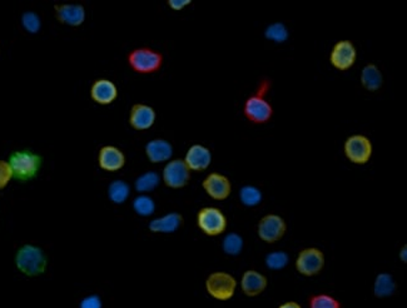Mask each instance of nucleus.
Instances as JSON below:
<instances>
[{"label": "nucleus", "instance_id": "obj_1", "mask_svg": "<svg viewBox=\"0 0 407 308\" xmlns=\"http://www.w3.org/2000/svg\"><path fill=\"white\" fill-rule=\"evenodd\" d=\"M271 87L272 81L268 78H263L258 83L256 92L244 101L243 115L251 123L266 125L273 117L275 109L272 103L267 99Z\"/></svg>", "mask_w": 407, "mask_h": 308}, {"label": "nucleus", "instance_id": "obj_2", "mask_svg": "<svg viewBox=\"0 0 407 308\" xmlns=\"http://www.w3.org/2000/svg\"><path fill=\"white\" fill-rule=\"evenodd\" d=\"M8 163L11 164L13 179L27 183L38 177L43 167V157L29 148L11 152Z\"/></svg>", "mask_w": 407, "mask_h": 308}, {"label": "nucleus", "instance_id": "obj_3", "mask_svg": "<svg viewBox=\"0 0 407 308\" xmlns=\"http://www.w3.org/2000/svg\"><path fill=\"white\" fill-rule=\"evenodd\" d=\"M16 270L27 277H38L45 273L48 267V257L43 249L35 244H23L14 256Z\"/></svg>", "mask_w": 407, "mask_h": 308}, {"label": "nucleus", "instance_id": "obj_4", "mask_svg": "<svg viewBox=\"0 0 407 308\" xmlns=\"http://www.w3.org/2000/svg\"><path fill=\"white\" fill-rule=\"evenodd\" d=\"M127 62L130 69L137 74L151 76L162 69L164 57L156 49L141 47L130 50L127 55Z\"/></svg>", "mask_w": 407, "mask_h": 308}, {"label": "nucleus", "instance_id": "obj_5", "mask_svg": "<svg viewBox=\"0 0 407 308\" xmlns=\"http://www.w3.org/2000/svg\"><path fill=\"white\" fill-rule=\"evenodd\" d=\"M205 286L207 293L212 298L221 302H227L234 298L237 290V280L228 272L217 270L207 277Z\"/></svg>", "mask_w": 407, "mask_h": 308}, {"label": "nucleus", "instance_id": "obj_6", "mask_svg": "<svg viewBox=\"0 0 407 308\" xmlns=\"http://www.w3.org/2000/svg\"><path fill=\"white\" fill-rule=\"evenodd\" d=\"M343 154L353 164L365 166L372 158L374 144L367 135H350L343 143Z\"/></svg>", "mask_w": 407, "mask_h": 308}, {"label": "nucleus", "instance_id": "obj_7", "mask_svg": "<svg viewBox=\"0 0 407 308\" xmlns=\"http://www.w3.org/2000/svg\"><path fill=\"white\" fill-rule=\"evenodd\" d=\"M197 226L208 237H217L227 229V217L216 207H203L197 213Z\"/></svg>", "mask_w": 407, "mask_h": 308}, {"label": "nucleus", "instance_id": "obj_8", "mask_svg": "<svg viewBox=\"0 0 407 308\" xmlns=\"http://www.w3.org/2000/svg\"><path fill=\"white\" fill-rule=\"evenodd\" d=\"M325 253L316 247L304 249L297 254L294 262L296 270L304 277H315L320 275L325 267Z\"/></svg>", "mask_w": 407, "mask_h": 308}, {"label": "nucleus", "instance_id": "obj_9", "mask_svg": "<svg viewBox=\"0 0 407 308\" xmlns=\"http://www.w3.org/2000/svg\"><path fill=\"white\" fill-rule=\"evenodd\" d=\"M287 232V223L282 217L270 213L262 217L257 224V234L260 241L266 244H276L281 241Z\"/></svg>", "mask_w": 407, "mask_h": 308}, {"label": "nucleus", "instance_id": "obj_10", "mask_svg": "<svg viewBox=\"0 0 407 308\" xmlns=\"http://www.w3.org/2000/svg\"><path fill=\"white\" fill-rule=\"evenodd\" d=\"M357 60V49L348 39L338 40L330 53V63L340 72H348Z\"/></svg>", "mask_w": 407, "mask_h": 308}, {"label": "nucleus", "instance_id": "obj_11", "mask_svg": "<svg viewBox=\"0 0 407 308\" xmlns=\"http://www.w3.org/2000/svg\"><path fill=\"white\" fill-rule=\"evenodd\" d=\"M162 179L168 188H185L190 181V168L187 167L185 161L182 159H172L163 168Z\"/></svg>", "mask_w": 407, "mask_h": 308}, {"label": "nucleus", "instance_id": "obj_12", "mask_svg": "<svg viewBox=\"0 0 407 308\" xmlns=\"http://www.w3.org/2000/svg\"><path fill=\"white\" fill-rule=\"evenodd\" d=\"M202 188L214 200H226L232 193V183L227 176L213 172L202 182Z\"/></svg>", "mask_w": 407, "mask_h": 308}, {"label": "nucleus", "instance_id": "obj_13", "mask_svg": "<svg viewBox=\"0 0 407 308\" xmlns=\"http://www.w3.org/2000/svg\"><path fill=\"white\" fill-rule=\"evenodd\" d=\"M55 18L57 21L68 27H81L86 22V8L81 4H55Z\"/></svg>", "mask_w": 407, "mask_h": 308}, {"label": "nucleus", "instance_id": "obj_14", "mask_svg": "<svg viewBox=\"0 0 407 308\" xmlns=\"http://www.w3.org/2000/svg\"><path fill=\"white\" fill-rule=\"evenodd\" d=\"M157 119V113L151 105L144 103L133 104L130 112V125L134 130H148L152 128Z\"/></svg>", "mask_w": 407, "mask_h": 308}, {"label": "nucleus", "instance_id": "obj_15", "mask_svg": "<svg viewBox=\"0 0 407 308\" xmlns=\"http://www.w3.org/2000/svg\"><path fill=\"white\" fill-rule=\"evenodd\" d=\"M98 164L105 172H118L125 166V153L118 147H102L98 152Z\"/></svg>", "mask_w": 407, "mask_h": 308}, {"label": "nucleus", "instance_id": "obj_16", "mask_svg": "<svg viewBox=\"0 0 407 308\" xmlns=\"http://www.w3.org/2000/svg\"><path fill=\"white\" fill-rule=\"evenodd\" d=\"M183 161L187 167L190 168V172H203L211 166L212 153L207 147L193 144L188 148Z\"/></svg>", "mask_w": 407, "mask_h": 308}, {"label": "nucleus", "instance_id": "obj_17", "mask_svg": "<svg viewBox=\"0 0 407 308\" xmlns=\"http://www.w3.org/2000/svg\"><path fill=\"white\" fill-rule=\"evenodd\" d=\"M91 98L99 105H109L117 101L118 88L109 79H97L91 87Z\"/></svg>", "mask_w": 407, "mask_h": 308}, {"label": "nucleus", "instance_id": "obj_18", "mask_svg": "<svg viewBox=\"0 0 407 308\" xmlns=\"http://www.w3.org/2000/svg\"><path fill=\"white\" fill-rule=\"evenodd\" d=\"M267 286H268L267 277L258 270H246L241 278V288L247 297L260 296V293L266 291Z\"/></svg>", "mask_w": 407, "mask_h": 308}, {"label": "nucleus", "instance_id": "obj_19", "mask_svg": "<svg viewBox=\"0 0 407 308\" xmlns=\"http://www.w3.org/2000/svg\"><path fill=\"white\" fill-rule=\"evenodd\" d=\"M182 226H183V216L178 212H169L167 215L154 218L149 222L148 228L152 233L171 234L177 232Z\"/></svg>", "mask_w": 407, "mask_h": 308}, {"label": "nucleus", "instance_id": "obj_20", "mask_svg": "<svg viewBox=\"0 0 407 308\" xmlns=\"http://www.w3.org/2000/svg\"><path fill=\"white\" fill-rule=\"evenodd\" d=\"M146 156L151 163L169 162L173 156V146L166 139L157 138L146 144Z\"/></svg>", "mask_w": 407, "mask_h": 308}, {"label": "nucleus", "instance_id": "obj_21", "mask_svg": "<svg viewBox=\"0 0 407 308\" xmlns=\"http://www.w3.org/2000/svg\"><path fill=\"white\" fill-rule=\"evenodd\" d=\"M361 84L367 92H377L384 84V76L380 68L374 63H369L361 72Z\"/></svg>", "mask_w": 407, "mask_h": 308}, {"label": "nucleus", "instance_id": "obj_22", "mask_svg": "<svg viewBox=\"0 0 407 308\" xmlns=\"http://www.w3.org/2000/svg\"><path fill=\"white\" fill-rule=\"evenodd\" d=\"M397 285L390 273H379L374 282V295L377 298L391 297L396 292Z\"/></svg>", "mask_w": 407, "mask_h": 308}, {"label": "nucleus", "instance_id": "obj_23", "mask_svg": "<svg viewBox=\"0 0 407 308\" xmlns=\"http://www.w3.org/2000/svg\"><path fill=\"white\" fill-rule=\"evenodd\" d=\"M130 186L125 181L117 179L109 184L108 198L114 205H123L130 198Z\"/></svg>", "mask_w": 407, "mask_h": 308}, {"label": "nucleus", "instance_id": "obj_24", "mask_svg": "<svg viewBox=\"0 0 407 308\" xmlns=\"http://www.w3.org/2000/svg\"><path fill=\"white\" fill-rule=\"evenodd\" d=\"M159 183H161V176L157 172H154V171H149V172L141 174L136 179L134 188H136L138 193L147 195V193H151V192L156 190Z\"/></svg>", "mask_w": 407, "mask_h": 308}, {"label": "nucleus", "instance_id": "obj_25", "mask_svg": "<svg viewBox=\"0 0 407 308\" xmlns=\"http://www.w3.org/2000/svg\"><path fill=\"white\" fill-rule=\"evenodd\" d=\"M243 247V238L239 233H228L227 236L223 238L222 249L227 256H239L242 253Z\"/></svg>", "mask_w": 407, "mask_h": 308}, {"label": "nucleus", "instance_id": "obj_26", "mask_svg": "<svg viewBox=\"0 0 407 308\" xmlns=\"http://www.w3.org/2000/svg\"><path fill=\"white\" fill-rule=\"evenodd\" d=\"M265 37L267 40H271L273 43L282 44L286 43L290 38V32L283 23H272L266 28Z\"/></svg>", "mask_w": 407, "mask_h": 308}, {"label": "nucleus", "instance_id": "obj_27", "mask_svg": "<svg viewBox=\"0 0 407 308\" xmlns=\"http://www.w3.org/2000/svg\"><path fill=\"white\" fill-rule=\"evenodd\" d=\"M262 200H263V195L260 188H257L255 186H243L239 190V200L244 207L252 208L260 205Z\"/></svg>", "mask_w": 407, "mask_h": 308}, {"label": "nucleus", "instance_id": "obj_28", "mask_svg": "<svg viewBox=\"0 0 407 308\" xmlns=\"http://www.w3.org/2000/svg\"><path fill=\"white\" fill-rule=\"evenodd\" d=\"M133 211L136 212L138 216L151 217L156 212V202L152 197L147 195H138L132 203Z\"/></svg>", "mask_w": 407, "mask_h": 308}, {"label": "nucleus", "instance_id": "obj_29", "mask_svg": "<svg viewBox=\"0 0 407 308\" xmlns=\"http://www.w3.org/2000/svg\"><path fill=\"white\" fill-rule=\"evenodd\" d=\"M309 308H342V304L337 298L327 293H319L309 297Z\"/></svg>", "mask_w": 407, "mask_h": 308}, {"label": "nucleus", "instance_id": "obj_30", "mask_svg": "<svg viewBox=\"0 0 407 308\" xmlns=\"http://www.w3.org/2000/svg\"><path fill=\"white\" fill-rule=\"evenodd\" d=\"M290 262V256L283 251H275L266 256L265 258V263H266L267 268L272 270H281L286 268V266Z\"/></svg>", "mask_w": 407, "mask_h": 308}, {"label": "nucleus", "instance_id": "obj_31", "mask_svg": "<svg viewBox=\"0 0 407 308\" xmlns=\"http://www.w3.org/2000/svg\"><path fill=\"white\" fill-rule=\"evenodd\" d=\"M22 27L29 34H38L42 29V19L35 11H24L22 14Z\"/></svg>", "mask_w": 407, "mask_h": 308}, {"label": "nucleus", "instance_id": "obj_32", "mask_svg": "<svg viewBox=\"0 0 407 308\" xmlns=\"http://www.w3.org/2000/svg\"><path fill=\"white\" fill-rule=\"evenodd\" d=\"M13 179V172H11V164L0 159V190H6Z\"/></svg>", "mask_w": 407, "mask_h": 308}, {"label": "nucleus", "instance_id": "obj_33", "mask_svg": "<svg viewBox=\"0 0 407 308\" xmlns=\"http://www.w3.org/2000/svg\"><path fill=\"white\" fill-rule=\"evenodd\" d=\"M79 308H103V301L98 295H88L81 298Z\"/></svg>", "mask_w": 407, "mask_h": 308}, {"label": "nucleus", "instance_id": "obj_34", "mask_svg": "<svg viewBox=\"0 0 407 308\" xmlns=\"http://www.w3.org/2000/svg\"><path fill=\"white\" fill-rule=\"evenodd\" d=\"M169 8L174 11H183L185 8L192 4V0H168L167 1Z\"/></svg>", "mask_w": 407, "mask_h": 308}, {"label": "nucleus", "instance_id": "obj_35", "mask_svg": "<svg viewBox=\"0 0 407 308\" xmlns=\"http://www.w3.org/2000/svg\"><path fill=\"white\" fill-rule=\"evenodd\" d=\"M278 308H302L301 307V304L297 302H294V301H287V302L282 303V304H280Z\"/></svg>", "mask_w": 407, "mask_h": 308}, {"label": "nucleus", "instance_id": "obj_36", "mask_svg": "<svg viewBox=\"0 0 407 308\" xmlns=\"http://www.w3.org/2000/svg\"><path fill=\"white\" fill-rule=\"evenodd\" d=\"M400 260H402V262H407V247L406 246H403L402 247L401 251H400Z\"/></svg>", "mask_w": 407, "mask_h": 308}]
</instances>
